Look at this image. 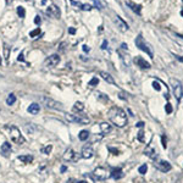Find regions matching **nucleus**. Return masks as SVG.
Segmentation results:
<instances>
[{"label": "nucleus", "instance_id": "f257e3e1", "mask_svg": "<svg viewBox=\"0 0 183 183\" xmlns=\"http://www.w3.org/2000/svg\"><path fill=\"white\" fill-rule=\"evenodd\" d=\"M108 119L113 125H115L119 128H123L128 122L127 115L125 113V110H122L119 106H113L109 111H108Z\"/></svg>", "mask_w": 183, "mask_h": 183}, {"label": "nucleus", "instance_id": "f03ea898", "mask_svg": "<svg viewBox=\"0 0 183 183\" xmlns=\"http://www.w3.org/2000/svg\"><path fill=\"white\" fill-rule=\"evenodd\" d=\"M5 129H7L10 139H11L15 144L22 145L24 142H26V139H24L23 134L21 133V131H20L16 126H12V125H10V126H9V125H7V126H5Z\"/></svg>", "mask_w": 183, "mask_h": 183}, {"label": "nucleus", "instance_id": "7ed1b4c3", "mask_svg": "<svg viewBox=\"0 0 183 183\" xmlns=\"http://www.w3.org/2000/svg\"><path fill=\"white\" fill-rule=\"evenodd\" d=\"M40 104L44 105L47 109H53V110H62L64 109V105L60 103V101L54 100L53 98H49L47 95H42L39 98Z\"/></svg>", "mask_w": 183, "mask_h": 183}, {"label": "nucleus", "instance_id": "20e7f679", "mask_svg": "<svg viewBox=\"0 0 183 183\" xmlns=\"http://www.w3.org/2000/svg\"><path fill=\"white\" fill-rule=\"evenodd\" d=\"M65 117L68 122H73V123H78V125H88V123H90V117L87 116V115L67 114V115H65Z\"/></svg>", "mask_w": 183, "mask_h": 183}, {"label": "nucleus", "instance_id": "39448f33", "mask_svg": "<svg viewBox=\"0 0 183 183\" xmlns=\"http://www.w3.org/2000/svg\"><path fill=\"white\" fill-rule=\"evenodd\" d=\"M134 43H136V45H137V48H138V49H140L142 52L146 53L150 58H154V53H152V50L150 49L149 45L145 43V40H144V38H143V35H142V34H138V35H137V38H136V40H134Z\"/></svg>", "mask_w": 183, "mask_h": 183}, {"label": "nucleus", "instance_id": "423d86ee", "mask_svg": "<svg viewBox=\"0 0 183 183\" xmlns=\"http://www.w3.org/2000/svg\"><path fill=\"white\" fill-rule=\"evenodd\" d=\"M170 83H171V87H172V90H174V95L177 101H180L183 96V87L178 79L176 78H171L170 79Z\"/></svg>", "mask_w": 183, "mask_h": 183}, {"label": "nucleus", "instance_id": "0eeeda50", "mask_svg": "<svg viewBox=\"0 0 183 183\" xmlns=\"http://www.w3.org/2000/svg\"><path fill=\"white\" fill-rule=\"evenodd\" d=\"M92 176H93V178L95 181H105L108 177H110V172L105 169V167L103 166H98L96 169L93 171V174H92Z\"/></svg>", "mask_w": 183, "mask_h": 183}, {"label": "nucleus", "instance_id": "6e6552de", "mask_svg": "<svg viewBox=\"0 0 183 183\" xmlns=\"http://www.w3.org/2000/svg\"><path fill=\"white\" fill-rule=\"evenodd\" d=\"M60 55L59 54H53V55H50L49 58L45 59L44 61V66H45V68H53L55 67V66H58L59 62H60Z\"/></svg>", "mask_w": 183, "mask_h": 183}, {"label": "nucleus", "instance_id": "1a4fd4ad", "mask_svg": "<svg viewBox=\"0 0 183 183\" xmlns=\"http://www.w3.org/2000/svg\"><path fill=\"white\" fill-rule=\"evenodd\" d=\"M81 157H82V156L78 155L72 148L66 149V151L64 152V160L68 161V162H76V161H78Z\"/></svg>", "mask_w": 183, "mask_h": 183}, {"label": "nucleus", "instance_id": "9d476101", "mask_svg": "<svg viewBox=\"0 0 183 183\" xmlns=\"http://www.w3.org/2000/svg\"><path fill=\"white\" fill-rule=\"evenodd\" d=\"M154 166H155L156 170H159L160 172H164V174L171 171V169H172V166H171L170 162L169 161H165V160H157V161H155Z\"/></svg>", "mask_w": 183, "mask_h": 183}, {"label": "nucleus", "instance_id": "9b49d317", "mask_svg": "<svg viewBox=\"0 0 183 183\" xmlns=\"http://www.w3.org/2000/svg\"><path fill=\"white\" fill-rule=\"evenodd\" d=\"M94 155V150L92 148V145H84L82 148V151H81V156L83 157V159H90V157H93Z\"/></svg>", "mask_w": 183, "mask_h": 183}, {"label": "nucleus", "instance_id": "f8f14e48", "mask_svg": "<svg viewBox=\"0 0 183 183\" xmlns=\"http://www.w3.org/2000/svg\"><path fill=\"white\" fill-rule=\"evenodd\" d=\"M47 14H49L52 17H55V18H59L60 17V9L56 6V5H52L47 9Z\"/></svg>", "mask_w": 183, "mask_h": 183}, {"label": "nucleus", "instance_id": "ddd939ff", "mask_svg": "<svg viewBox=\"0 0 183 183\" xmlns=\"http://www.w3.org/2000/svg\"><path fill=\"white\" fill-rule=\"evenodd\" d=\"M134 62L137 64V66H139L140 68H150V64L149 62H146V60H144L142 56H137L134 58Z\"/></svg>", "mask_w": 183, "mask_h": 183}, {"label": "nucleus", "instance_id": "4468645a", "mask_svg": "<svg viewBox=\"0 0 183 183\" xmlns=\"http://www.w3.org/2000/svg\"><path fill=\"white\" fill-rule=\"evenodd\" d=\"M99 75H100V77L103 78L105 82H108L109 84H113V85H116V83H115V79L113 78V76H111L110 73H108V72H105V71H100L99 72Z\"/></svg>", "mask_w": 183, "mask_h": 183}, {"label": "nucleus", "instance_id": "2eb2a0df", "mask_svg": "<svg viewBox=\"0 0 183 183\" xmlns=\"http://www.w3.org/2000/svg\"><path fill=\"white\" fill-rule=\"evenodd\" d=\"M126 5H127V6H128V7H129V9H131L133 12H136V14L140 15V10H142L140 5L136 4V3H133V1H131V0H126Z\"/></svg>", "mask_w": 183, "mask_h": 183}, {"label": "nucleus", "instance_id": "dca6fc26", "mask_svg": "<svg viewBox=\"0 0 183 183\" xmlns=\"http://www.w3.org/2000/svg\"><path fill=\"white\" fill-rule=\"evenodd\" d=\"M110 177H113L114 180H121L123 177V171H122L120 167L117 169H113V171L110 172Z\"/></svg>", "mask_w": 183, "mask_h": 183}, {"label": "nucleus", "instance_id": "f3484780", "mask_svg": "<svg viewBox=\"0 0 183 183\" xmlns=\"http://www.w3.org/2000/svg\"><path fill=\"white\" fill-rule=\"evenodd\" d=\"M144 154H145L146 156H148V157H150L151 160H155L156 157H157L156 151H155L154 149H152L150 145H148V146H146V148H145V150H144Z\"/></svg>", "mask_w": 183, "mask_h": 183}, {"label": "nucleus", "instance_id": "a211bd4d", "mask_svg": "<svg viewBox=\"0 0 183 183\" xmlns=\"http://www.w3.org/2000/svg\"><path fill=\"white\" fill-rule=\"evenodd\" d=\"M100 131H101L103 134H108L113 131V127H111V125L108 123V122H101L100 123Z\"/></svg>", "mask_w": 183, "mask_h": 183}, {"label": "nucleus", "instance_id": "6ab92c4d", "mask_svg": "<svg viewBox=\"0 0 183 183\" xmlns=\"http://www.w3.org/2000/svg\"><path fill=\"white\" fill-rule=\"evenodd\" d=\"M27 111H28L30 115H37L39 111H40V106H39V104H37V103H33V104H30V105L28 106Z\"/></svg>", "mask_w": 183, "mask_h": 183}, {"label": "nucleus", "instance_id": "aec40b11", "mask_svg": "<svg viewBox=\"0 0 183 183\" xmlns=\"http://www.w3.org/2000/svg\"><path fill=\"white\" fill-rule=\"evenodd\" d=\"M12 148H11V144L9 143V142H5V143H3L1 145V152H3V155L4 156H7L10 152H11Z\"/></svg>", "mask_w": 183, "mask_h": 183}, {"label": "nucleus", "instance_id": "412c9836", "mask_svg": "<svg viewBox=\"0 0 183 183\" xmlns=\"http://www.w3.org/2000/svg\"><path fill=\"white\" fill-rule=\"evenodd\" d=\"M17 159H18L20 161H22L23 164H30V162L33 161L34 157H33L32 155H29V154H26V155H20Z\"/></svg>", "mask_w": 183, "mask_h": 183}, {"label": "nucleus", "instance_id": "4be33fe9", "mask_svg": "<svg viewBox=\"0 0 183 183\" xmlns=\"http://www.w3.org/2000/svg\"><path fill=\"white\" fill-rule=\"evenodd\" d=\"M119 54L121 55V60L123 61V64H125L126 66H129V64H131V59H129V56H128V54H127V53H123L122 50H119Z\"/></svg>", "mask_w": 183, "mask_h": 183}, {"label": "nucleus", "instance_id": "5701e85b", "mask_svg": "<svg viewBox=\"0 0 183 183\" xmlns=\"http://www.w3.org/2000/svg\"><path fill=\"white\" fill-rule=\"evenodd\" d=\"M78 138H79V140H82V142L87 140V139L89 138V131H87V129L81 131L79 134H78Z\"/></svg>", "mask_w": 183, "mask_h": 183}, {"label": "nucleus", "instance_id": "b1692460", "mask_svg": "<svg viewBox=\"0 0 183 183\" xmlns=\"http://www.w3.org/2000/svg\"><path fill=\"white\" fill-rule=\"evenodd\" d=\"M116 21H117V23L120 24V28L122 30H127V29H128V24H127L120 16H116Z\"/></svg>", "mask_w": 183, "mask_h": 183}, {"label": "nucleus", "instance_id": "393cba45", "mask_svg": "<svg viewBox=\"0 0 183 183\" xmlns=\"http://www.w3.org/2000/svg\"><path fill=\"white\" fill-rule=\"evenodd\" d=\"M84 110V105L83 103H81V101H77L75 105H73V111H76V113H81V111H83Z\"/></svg>", "mask_w": 183, "mask_h": 183}, {"label": "nucleus", "instance_id": "a878e982", "mask_svg": "<svg viewBox=\"0 0 183 183\" xmlns=\"http://www.w3.org/2000/svg\"><path fill=\"white\" fill-rule=\"evenodd\" d=\"M15 103H16V95L15 94H10L9 96H7V99H6V104L7 105H14Z\"/></svg>", "mask_w": 183, "mask_h": 183}, {"label": "nucleus", "instance_id": "bb28decb", "mask_svg": "<svg viewBox=\"0 0 183 183\" xmlns=\"http://www.w3.org/2000/svg\"><path fill=\"white\" fill-rule=\"evenodd\" d=\"M96 98H98L99 100H101V101H104V103L109 101V96L105 95V94H103V93H100V92H98V93H96Z\"/></svg>", "mask_w": 183, "mask_h": 183}, {"label": "nucleus", "instance_id": "cd10ccee", "mask_svg": "<svg viewBox=\"0 0 183 183\" xmlns=\"http://www.w3.org/2000/svg\"><path fill=\"white\" fill-rule=\"evenodd\" d=\"M52 150H53V145L52 144H49L47 146H43V148H42V152L45 154V155H49L50 152H52Z\"/></svg>", "mask_w": 183, "mask_h": 183}, {"label": "nucleus", "instance_id": "c85d7f7f", "mask_svg": "<svg viewBox=\"0 0 183 183\" xmlns=\"http://www.w3.org/2000/svg\"><path fill=\"white\" fill-rule=\"evenodd\" d=\"M17 15H18V17H21V18L26 16V10H24L23 6H17Z\"/></svg>", "mask_w": 183, "mask_h": 183}, {"label": "nucleus", "instance_id": "c756f323", "mask_svg": "<svg viewBox=\"0 0 183 183\" xmlns=\"http://www.w3.org/2000/svg\"><path fill=\"white\" fill-rule=\"evenodd\" d=\"M98 83H99V79L96 77H93L88 82V85H89V87H95V85H98Z\"/></svg>", "mask_w": 183, "mask_h": 183}, {"label": "nucleus", "instance_id": "7c9ffc66", "mask_svg": "<svg viewBox=\"0 0 183 183\" xmlns=\"http://www.w3.org/2000/svg\"><path fill=\"white\" fill-rule=\"evenodd\" d=\"M138 171H139V174H140V175H145V174H146V171H148V165L144 164V165L139 166Z\"/></svg>", "mask_w": 183, "mask_h": 183}, {"label": "nucleus", "instance_id": "2f4dec72", "mask_svg": "<svg viewBox=\"0 0 183 183\" xmlns=\"http://www.w3.org/2000/svg\"><path fill=\"white\" fill-rule=\"evenodd\" d=\"M92 1H93V4H94V6L95 7H98V9H104V5L100 3V0H92Z\"/></svg>", "mask_w": 183, "mask_h": 183}, {"label": "nucleus", "instance_id": "473e14b6", "mask_svg": "<svg viewBox=\"0 0 183 183\" xmlns=\"http://www.w3.org/2000/svg\"><path fill=\"white\" fill-rule=\"evenodd\" d=\"M38 34H40V28H39V27H38V28H35L34 30H32V32H29V37L34 38L35 35H38Z\"/></svg>", "mask_w": 183, "mask_h": 183}, {"label": "nucleus", "instance_id": "72a5a7b5", "mask_svg": "<svg viewBox=\"0 0 183 183\" xmlns=\"http://www.w3.org/2000/svg\"><path fill=\"white\" fill-rule=\"evenodd\" d=\"M4 50H5V59H6V62H9V47L6 44L4 45Z\"/></svg>", "mask_w": 183, "mask_h": 183}, {"label": "nucleus", "instance_id": "f704fd0d", "mask_svg": "<svg viewBox=\"0 0 183 183\" xmlns=\"http://www.w3.org/2000/svg\"><path fill=\"white\" fill-rule=\"evenodd\" d=\"M137 137H138V140L144 142V132L143 131H139V133L137 134Z\"/></svg>", "mask_w": 183, "mask_h": 183}, {"label": "nucleus", "instance_id": "c9c22d12", "mask_svg": "<svg viewBox=\"0 0 183 183\" xmlns=\"http://www.w3.org/2000/svg\"><path fill=\"white\" fill-rule=\"evenodd\" d=\"M81 9L84 10V11H87V10L89 11V10L92 9V6H90V5H88V4H82V5H81Z\"/></svg>", "mask_w": 183, "mask_h": 183}, {"label": "nucleus", "instance_id": "e433bc0d", "mask_svg": "<svg viewBox=\"0 0 183 183\" xmlns=\"http://www.w3.org/2000/svg\"><path fill=\"white\" fill-rule=\"evenodd\" d=\"M165 110H166V113H167V114H171V113H172V106H171L170 103H169V104H166Z\"/></svg>", "mask_w": 183, "mask_h": 183}, {"label": "nucleus", "instance_id": "4c0bfd02", "mask_svg": "<svg viewBox=\"0 0 183 183\" xmlns=\"http://www.w3.org/2000/svg\"><path fill=\"white\" fill-rule=\"evenodd\" d=\"M40 22H42V18H40V16H35L34 17V23L37 24V26H39Z\"/></svg>", "mask_w": 183, "mask_h": 183}, {"label": "nucleus", "instance_id": "58836bf2", "mask_svg": "<svg viewBox=\"0 0 183 183\" xmlns=\"http://www.w3.org/2000/svg\"><path fill=\"white\" fill-rule=\"evenodd\" d=\"M161 140H162V146H164V148L166 149V148H167V144H166V137H165V136H162V137H161Z\"/></svg>", "mask_w": 183, "mask_h": 183}, {"label": "nucleus", "instance_id": "ea45409f", "mask_svg": "<svg viewBox=\"0 0 183 183\" xmlns=\"http://www.w3.org/2000/svg\"><path fill=\"white\" fill-rule=\"evenodd\" d=\"M152 87H154V89H156V90H160V89H161L160 84L157 83V82H154V83H152Z\"/></svg>", "mask_w": 183, "mask_h": 183}, {"label": "nucleus", "instance_id": "a19ab883", "mask_svg": "<svg viewBox=\"0 0 183 183\" xmlns=\"http://www.w3.org/2000/svg\"><path fill=\"white\" fill-rule=\"evenodd\" d=\"M109 150L111 152H114V155H119V150L117 149H114V148H111V146H109Z\"/></svg>", "mask_w": 183, "mask_h": 183}, {"label": "nucleus", "instance_id": "79ce46f5", "mask_svg": "<svg viewBox=\"0 0 183 183\" xmlns=\"http://www.w3.org/2000/svg\"><path fill=\"white\" fill-rule=\"evenodd\" d=\"M17 60L18 61H24V59H23V53H21L18 55V58H17Z\"/></svg>", "mask_w": 183, "mask_h": 183}, {"label": "nucleus", "instance_id": "37998d69", "mask_svg": "<svg viewBox=\"0 0 183 183\" xmlns=\"http://www.w3.org/2000/svg\"><path fill=\"white\" fill-rule=\"evenodd\" d=\"M68 33L70 34H75L76 33V29L75 28H68Z\"/></svg>", "mask_w": 183, "mask_h": 183}, {"label": "nucleus", "instance_id": "c03bdc74", "mask_svg": "<svg viewBox=\"0 0 183 183\" xmlns=\"http://www.w3.org/2000/svg\"><path fill=\"white\" fill-rule=\"evenodd\" d=\"M83 52H84V53H88V52H89V48L87 47V45H83Z\"/></svg>", "mask_w": 183, "mask_h": 183}, {"label": "nucleus", "instance_id": "a18cd8bd", "mask_svg": "<svg viewBox=\"0 0 183 183\" xmlns=\"http://www.w3.org/2000/svg\"><path fill=\"white\" fill-rule=\"evenodd\" d=\"M143 126H144V122H138V123H137V127H139V128H142Z\"/></svg>", "mask_w": 183, "mask_h": 183}, {"label": "nucleus", "instance_id": "49530a36", "mask_svg": "<svg viewBox=\"0 0 183 183\" xmlns=\"http://www.w3.org/2000/svg\"><path fill=\"white\" fill-rule=\"evenodd\" d=\"M121 47H122V49H123V50H126V52H127V50H128V48H127V45H126L125 43H122V45H121Z\"/></svg>", "mask_w": 183, "mask_h": 183}, {"label": "nucleus", "instance_id": "de8ad7c7", "mask_svg": "<svg viewBox=\"0 0 183 183\" xmlns=\"http://www.w3.org/2000/svg\"><path fill=\"white\" fill-rule=\"evenodd\" d=\"M106 45H108V42H106V40H104V42H103V47H101V48L105 49V48H106Z\"/></svg>", "mask_w": 183, "mask_h": 183}, {"label": "nucleus", "instance_id": "09e8293b", "mask_svg": "<svg viewBox=\"0 0 183 183\" xmlns=\"http://www.w3.org/2000/svg\"><path fill=\"white\" fill-rule=\"evenodd\" d=\"M66 170H67V167H66V166H62V167H61V172H62V174H64Z\"/></svg>", "mask_w": 183, "mask_h": 183}, {"label": "nucleus", "instance_id": "8fccbe9b", "mask_svg": "<svg viewBox=\"0 0 183 183\" xmlns=\"http://www.w3.org/2000/svg\"><path fill=\"white\" fill-rule=\"evenodd\" d=\"M176 56H177V59H178L180 61H182V62H183V58L182 56H178V55H176Z\"/></svg>", "mask_w": 183, "mask_h": 183}, {"label": "nucleus", "instance_id": "3c124183", "mask_svg": "<svg viewBox=\"0 0 183 183\" xmlns=\"http://www.w3.org/2000/svg\"><path fill=\"white\" fill-rule=\"evenodd\" d=\"M11 1H12V0H6V5H10V4H11Z\"/></svg>", "mask_w": 183, "mask_h": 183}, {"label": "nucleus", "instance_id": "603ef678", "mask_svg": "<svg viewBox=\"0 0 183 183\" xmlns=\"http://www.w3.org/2000/svg\"><path fill=\"white\" fill-rule=\"evenodd\" d=\"M77 183H88V182H85V181H79V182H77Z\"/></svg>", "mask_w": 183, "mask_h": 183}, {"label": "nucleus", "instance_id": "864d4df0", "mask_svg": "<svg viewBox=\"0 0 183 183\" xmlns=\"http://www.w3.org/2000/svg\"><path fill=\"white\" fill-rule=\"evenodd\" d=\"M45 3H47V0H43V1H42V4H45Z\"/></svg>", "mask_w": 183, "mask_h": 183}, {"label": "nucleus", "instance_id": "5fc2aeb1", "mask_svg": "<svg viewBox=\"0 0 183 183\" xmlns=\"http://www.w3.org/2000/svg\"><path fill=\"white\" fill-rule=\"evenodd\" d=\"M181 15H182V16H183V10H182V11H181Z\"/></svg>", "mask_w": 183, "mask_h": 183}]
</instances>
